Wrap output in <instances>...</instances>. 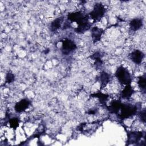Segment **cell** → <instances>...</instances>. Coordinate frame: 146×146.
Segmentation results:
<instances>
[{"label": "cell", "instance_id": "obj_1", "mask_svg": "<svg viewBox=\"0 0 146 146\" xmlns=\"http://www.w3.org/2000/svg\"><path fill=\"white\" fill-rule=\"evenodd\" d=\"M115 76L117 79L120 83L124 85L130 84L132 78L128 70L124 67L121 66L119 67L116 72Z\"/></svg>", "mask_w": 146, "mask_h": 146}, {"label": "cell", "instance_id": "obj_2", "mask_svg": "<svg viewBox=\"0 0 146 146\" xmlns=\"http://www.w3.org/2000/svg\"><path fill=\"white\" fill-rule=\"evenodd\" d=\"M137 108L136 106H133L130 104H121L120 113L118 116L120 119H128L135 115L137 112Z\"/></svg>", "mask_w": 146, "mask_h": 146}, {"label": "cell", "instance_id": "obj_3", "mask_svg": "<svg viewBox=\"0 0 146 146\" xmlns=\"http://www.w3.org/2000/svg\"><path fill=\"white\" fill-rule=\"evenodd\" d=\"M105 13V6L101 3H96L92 10L89 13L88 17L94 22H98L103 17Z\"/></svg>", "mask_w": 146, "mask_h": 146}, {"label": "cell", "instance_id": "obj_4", "mask_svg": "<svg viewBox=\"0 0 146 146\" xmlns=\"http://www.w3.org/2000/svg\"><path fill=\"white\" fill-rule=\"evenodd\" d=\"M76 48L75 42L70 39H64L62 41V52L64 55H68Z\"/></svg>", "mask_w": 146, "mask_h": 146}, {"label": "cell", "instance_id": "obj_5", "mask_svg": "<svg viewBox=\"0 0 146 146\" xmlns=\"http://www.w3.org/2000/svg\"><path fill=\"white\" fill-rule=\"evenodd\" d=\"M88 15H84L82 11H76L70 13L67 15V20L71 22H76L78 25L82 22Z\"/></svg>", "mask_w": 146, "mask_h": 146}, {"label": "cell", "instance_id": "obj_6", "mask_svg": "<svg viewBox=\"0 0 146 146\" xmlns=\"http://www.w3.org/2000/svg\"><path fill=\"white\" fill-rule=\"evenodd\" d=\"M144 57V53L139 50H135L129 54V59L134 63L137 64H140L142 62Z\"/></svg>", "mask_w": 146, "mask_h": 146}, {"label": "cell", "instance_id": "obj_7", "mask_svg": "<svg viewBox=\"0 0 146 146\" xmlns=\"http://www.w3.org/2000/svg\"><path fill=\"white\" fill-rule=\"evenodd\" d=\"M144 136L143 132L141 131H133L128 133L127 142L131 144H134L139 142Z\"/></svg>", "mask_w": 146, "mask_h": 146}, {"label": "cell", "instance_id": "obj_8", "mask_svg": "<svg viewBox=\"0 0 146 146\" xmlns=\"http://www.w3.org/2000/svg\"><path fill=\"white\" fill-rule=\"evenodd\" d=\"M88 18H89V17L88 15L87 17H86L82 22H80L78 25L77 28L75 29V31L78 34L83 33L90 29L91 24L89 22Z\"/></svg>", "mask_w": 146, "mask_h": 146}, {"label": "cell", "instance_id": "obj_9", "mask_svg": "<svg viewBox=\"0 0 146 146\" xmlns=\"http://www.w3.org/2000/svg\"><path fill=\"white\" fill-rule=\"evenodd\" d=\"M30 102L28 99H23L17 103L14 106V110L17 112H22L25 111L30 106Z\"/></svg>", "mask_w": 146, "mask_h": 146}, {"label": "cell", "instance_id": "obj_10", "mask_svg": "<svg viewBox=\"0 0 146 146\" xmlns=\"http://www.w3.org/2000/svg\"><path fill=\"white\" fill-rule=\"evenodd\" d=\"M64 21V17L63 16L59 17L58 18H56L54 20H53L51 24H50V30L51 32L55 33L59 29L61 26L62 23H63Z\"/></svg>", "mask_w": 146, "mask_h": 146}, {"label": "cell", "instance_id": "obj_11", "mask_svg": "<svg viewBox=\"0 0 146 146\" xmlns=\"http://www.w3.org/2000/svg\"><path fill=\"white\" fill-rule=\"evenodd\" d=\"M103 33V29L98 27H94L91 29V37L93 42L96 43L99 42Z\"/></svg>", "mask_w": 146, "mask_h": 146}, {"label": "cell", "instance_id": "obj_12", "mask_svg": "<svg viewBox=\"0 0 146 146\" xmlns=\"http://www.w3.org/2000/svg\"><path fill=\"white\" fill-rule=\"evenodd\" d=\"M121 104V102L119 100H112L110 106L107 107L108 110L111 113H117L120 111Z\"/></svg>", "mask_w": 146, "mask_h": 146}, {"label": "cell", "instance_id": "obj_13", "mask_svg": "<svg viewBox=\"0 0 146 146\" xmlns=\"http://www.w3.org/2000/svg\"><path fill=\"white\" fill-rule=\"evenodd\" d=\"M143 26V20L140 18H134L129 22V28L132 31H136Z\"/></svg>", "mask_w": 146, "mask_h": 146}, {"label": "cell", "instance_id": "obj_14", "mask_svg": "<svg viewBox=\"0 0 146 146\" xmlns=\"http://www.w3.org/2000/svg\"><path fill=\"white\" fill-rule=\"evenodd\" d=\"M111 79V75L108 73L102 71L99 76V80L100 82V86L102 88H103L107 86V84L110 82Z\"/></svg>", "mask_w": 146, "mask_h": 146}, {"label": "cell", "instance_id": "obj_15", "mask_svg": "<svg viewBox=\"0 0 146 146\" xmlns=\"http://www.w3.org/2000/svg\"><path fill=\"white\" fill-rule=\"evenodd\" d=\"M133 93V88L131 87L130 84H127V85H125V87H124V89L122 90L121 92V96L123 99H128L131 97Z\"/></svg>", "mask_w": 146, "mask_h": 146}, {"label": "cell", "instance_id": "obj_16", "mask_svg": "<svg viewBox=\"0 0 146 146\" xmlns=\"http://www.w3.org/2000/svg\"><path fill=\"white\" fill-rule=\"evenodd\" d=\"M137 84L141 90L145 92L146 86V76L145 74L138 78Z\"/></svg>", "mask_w": 146, "mask_h": 146}, {"label": "cell", "instance_id": "obj_17", "mask_svg": "<svg viewBox=\"0 0 146 146\" xmlns=\"http://www.w3.org/2000/svg\"><path fill=\"white\" fill-rule=\"evenodd\" d=\"M92 96L98 98L99 101L100 102V103L102 104H104L108 98V95L100 93V92L93 94V95H92Z\"/></svg>", "mask_w": 146, "mask_h": 146}, {"label": "cell", "instance_id": "obj_18", "mask_svg": "<svg viewBox=\"0 0 146 146\" xmlns=\"http://www.w3.org/2000/svg\"><path fill=\"white\" fill-rule=\"evenodd\" d=\"M19 119L17 117H12L9 120L10 126L13 128H17L19 125Z\"/></svg>", "mask_w": 146, "mask_h": 146}, {"label": "cell", "instance_id": "obj_19", "mask_svg": "<svg viewBox=\"0 0 146 146\" xmlns=\"http://www.w3.org/2000/svg\"><path fill=\"white\" fill-rule=\"evenodd\" d=\"M14 80V75L11 72H8L6 76V82L7 83H11Z\"/></svg>", "mask_w": 146, "mask_h": 146}, {"label": "cell", "instance_id": "obj_20", "mask_svg": "<svg viewBox=\"0 0 146 146\" xmlns=\"http://www.w3.org/2000/svg\"><path fill=\"white\" fill-rule=\"evenodd\" d=\"M139 118L140 119L141 121L143 123L145 122V110L144 109L143 110L141 111L139 113Z\"/></svg>", "mask_w": 146, "mask_h": 146}, {"label": "cell", "instance_id": "obj_21", "mask_svg": "<svg viewBox=\"0 0 146 146\" xmlns=\"http://www.w3.org/2000/svg\"><path fill=\"white\" fill-rule=\"evenodd\" d=\"M96 113V111L94 110H90L88 111V113L90 115H94Z\"/></svg>", "mask_w": 146, "mask_h": 146}]
</instances>
